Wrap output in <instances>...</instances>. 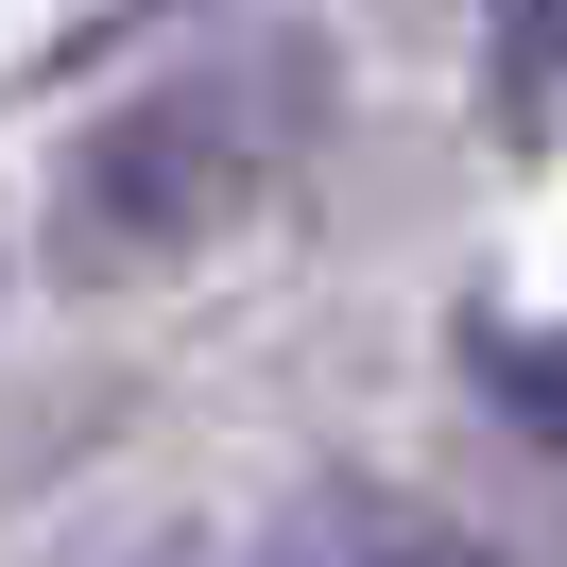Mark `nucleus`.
<instances>
[{"instance_id": "1", "label": "nucleus", "mask_w": 567, "mask_h": 567, "mask_svg": "<svg viewBox=\"0 0 567 567\" xmlns=\"http://www.w3.org/2000/svg\"><path fill=\"white\" fill-rule=\"evenodd\" d=\"M241 189H258V104H241V86H173V104H121V138H86L70 258H173V241H207Z\"/></svg>"}, {"instance_id": "2", "label": "nucleus", "mask_w": 567, "mask_h": 567, "mask_svg": "<svg viewBox=\"0 0 567 567\" xmlns=\"http://www.w3.org/2000/svg\"><path fill=\"white\" fill-rule=\"evenodd\" d=\"M482 104L498 138H567V0H482Z\"/></svg>"}, {"instance_id": "3", "label": "nucleus", "mask_w": 567, "mask_h": 567, "mask_svg": "<svg viewBox=\"0 0 567 567\" xmlns=\"http://www.w3.org/2000/svg\"><path fill=\"white\" fill-rule=\"evenodd\" d=\"M482 379L516 395V413H550V447H567V344H516V327H482Z\"/></svg>"}, {"instance_id": "4", "label": "nucleus", "mask_w": 567, "mask_h": 567, "mask_svg": "<svg viewBox=\"0 0 567 567\" xmlns=\"http://www.w3.org/2000/svg\"><path fill=\"white\" fill-rule=\"evenodd\" d=\"M292 567H482V550H447V533H361V550H292Z\"/></svg>"}]
</instances>
